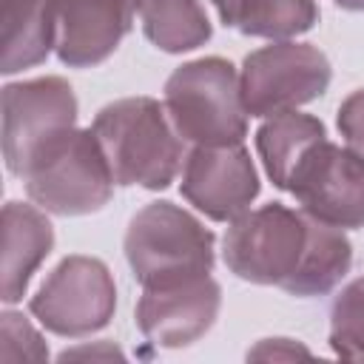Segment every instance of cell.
Masks as SVG:
<instances>
[{
  "label": "cell",
  "instance_id": "22",
  "mask_svg": "<svg viewBox=\"0 0 364 364\" xmlns=\"http://www.w3.org/2000/svg\"><path fill=\"white\" fill-rule=\"evenodd\" d=\"M68 358H122V350L114 347L111 341H97V344H85V347L60 353V361H68Z\"/></svg>",
  "mask_w": 364,
  "mask_h": 364
},
{
  "label": "cell",
  "instance_id": "12",
  "mask_svg": "<svg viewBox=\"0 0 364 364\" xmlns=\"http://www.w3.org/2000/svg\"><path fill=\"white\" fill-rule=\"evenodd\" d=\"M54 51L68 68L105 63L131 31L142 0H51Z\"/></svg>",
  "mask_w": 364,
  "mask_h": 364
},
{
  "label": "cell",
  "instance_id": "19",
  "mask_svg": "<svg viewBox=\"0 0 364 364\" xmlns=\"http://www.w3.org/2000/svg\"><path fill=\"white\" fill-rule=\"evenodd\" d=\"M48 344L37 333V327L14 310L0 316V361H46Z\"/></svg>",
  "mask_w": 364,
  "mask_h": 364
},
{
  "label": "cell",
  "instance_id": "11",
  "mask_svg": "<svg viewBox=\"0 0 364 364\" xmlns=\"http://www.w3.org/2000/svg\"><path fill=\"white\" fill-rule=\"evenodd\" d=\"M219 307L222 287L210 273L159 287H142L136 301V327L151 344L179 350L199 341L213 327Z\"/></svg>",
  "mask_w": 364,
  "mask_h": 364
},
{
  "label": "cell",
  "instance_id": "1",
  "mask_svg": "<svg viewBox=\"0 0 364 364\" xmlns=\"http://www.w3.org/2000/svg\"><path fill=\"white\" fill-rule=\"evenodd\" d=\"M228 270L250 284L290 296H327L353 267V245L341 228L324 225L282 202L262 205L230 222L222 236Z\"/></svg>",
  "mask_w": 364,
  "mask_h": 364
},
{
  "label": "cell",
  "instance_id": "8",
  "mask_svg": "<svg viewBox=\"0 0 364 364\" xmlns=\"http://www.w3.org/2000/svg\"><path fill=\"white\" fill-rule=\"evenodd\" d=\"M77 125V97L63 77H34L3 88V159L23 179L31 159Z\"/></svg>",
  "mask_w": 364,
  "mask_h": 364
},
{
  "label": "cell",
  "instance_id": "7",
  "mask_svg": "<svg viewBox=\"0 0 364 364\" xmlns=\"http://www.w3.org/2000/svg\"><path fill=\"white\" fill-rule=\"evenodd\" d=\"M31 316L63 338L91 336L114 318L117 284L105 262L94 256H65L28 301Z\"/></svg>",
  "mask_w": 364,
  "mask_h": 364
},
{
  "label": "cell",
  "instance_id": "16",
  "mask_svg": "<svg viewBox=\"0 0 364 364\" xmlns=\"http://www.w3.org/2000/svg\"><path fill=\"white\" fill-rule=\"evenodd\" d=\"M219 20L247 37L287 40L318 23L316 0H210Z\"/></svg>",
  "mask_w": 364,
  "mask_h": 364
},
{
  "label": "cell",
  "instance_id": "5",
  "mask_svg": "<svg viewBox=\"0 0 364 364\" xmlns=\"http://www.w3.org/2000/svg\"><path fill=\"white\" fill-rule=\"evenodd\" d=\"M28 199L46 213L85 216L114 196V173L91 128H68L54 136L23 173Z\"/></svg>",
  "mask_w": 364,
  "mask_h": 364
},
{
  "label": "cell",
  "instance_id": "3",
  "mask_svg": "<svg viewBox=\"0 0 364 364\" xmlns=\"http://www.w3.org/2000/svg\"><path fill=\"white\" fill-rule=\"evenodd\" d=\"M122 250L134 279L142 287H159L210 273L216 236L193 213L162 199L131 216Z\"/></svg>",
  "mask_w": 364,
  "mask_h": 364
},
{
  "label": "cell",
  "instance_id": "21",
  "mask_svg": "<svg viewBox=\"0 0 364 364\" xmlns=\"http://www.w3.org/2000/svg\"><path fill=\"white\" fill-rule=\"evenodd\" d=\"M296 355H310L307 347H301L293 338H262L253 350H247V358H296Z\"/></svg>",
  "mask_w": 364,
  "mask_h": 364
},
{
  "label": "cell",
  "instance_id": "17",
  "mask_svg": "<svg viewBox=\"0 0 364 364\" xmlns=\"http://www.w3.org/2000/svg\"><path fill=\"white\" fill-rule=\"evenodd\" d=\"M145 37L165 54H182L205 46L213 34L199 0H142Z\"/></svg>",
  "mask_w": 364,
  "mask_h": 364
},
{
  "label": "cell",
  "instance_id": "15",
  "mask_svg": "<svg viewBox=\"0 0 364 364\" xmlns=\"http://www.w3.org/2000/svg\"><path fill=\"white\" fill-rule=\"evenodd\" d=\"M327 139V128L321 119L299 111H282L267 117L256 131V151L264 165V173L279 191H287L293 171L304 159V154Z\"/></svg>",
  "mask_w": 364,
  "mask_h": 364
},
{
  "label": "cell",
  "instance_id": "9",
  "mask_svg": "<svg viewBox=\"0 0 364 364\" xmlns=\"http://www.w3.org/2000/svg\"><path fill=\"white\" fill-rule=\"evenodd\" d=\"M287 191L313 219L353 230L364 228V159L330 139L313 145L290 176Z\"/></svg>",
  "mask_w": 364,
  "mask_h": 364
},
{
  "label": "cell",
  "instance_id": "18",
  "mask_svg": "<svg viewBox=\"0 0 364 364\" xmlns=\"http://www.w3.org/2000/svg\"><path fill=\"white\" fill-rule=\"evenodd\" d=\"M330 347L341 358L364 361V276L353 279L333 299Z\"/></svg>",
  "mask_w": 364,
  "mask_h": 364
},
{
  "label": "cell",
  "instance_id": "14",
  "mask_svg": "<svg viewBox=\"0 0 364 364\" xmlns=\"http://www.w3.org/2000/svg\"><path fill=\"white\" fill-rule=\"evenodd\" d=\"M0 31L3 74H17L46 63L54 51L51 0H0Z\"/></svg>",
  "mask_w": 364,
  "mask_h": 364
},
{
  "label": "cell",
  "instance_id": "10",
  "mask_svg": "<svg viewBox=\"0 0 364 364\" xmlns=\"http://www.w3.org/2000/svg\"><path fill=\"white\" fill-rule=\"evenodd\" d=\"M259 173L239 145H193L182 165V196L213 222H233L259 196Z\"/></svg>",
  "mask_w": 364,
  "mask_h": 364
},
{
  "label": "cell",
  "instance_id": "2",
  "mask_svg": "<svg viewBox=\"0 0 364 364\" xmlns=\"http://www.w3.org/2000/svg\"><path fill=\"white\" fill-rule=\"evenodd\" d=\"M91 131L111 165L119 188L165 191L185 165V139L173 128L165 102L154 97H125L97 111Z\"/></svg>",
  "mask_w": 364,
  "mask_h": 364
},
{
  "label": "cell",
  "instance_id": "13",
  "mask_svg": "<svg viewBox=\"0 0 364 364\" xmlns=\"http://www.w3.org/2000/svg\"><path fill=\"white\" fill-rule=\"evenodd\" d=\"M54 247V228L43 208L6 202L3 205V282L0 299L6 304H17L37 267Z\"/></svg>",
  "mask_w": 364,
  "mask_h": 364
},
{
  "label": "cell",
  "instance_id": "20",
  "mask_svg": "<svg viewBox=\"0 0 364 364\" xmlns=\"http://www.w3.org/2000/svg\"><path fill=\"white\" fill-rule=\"evenodd\" d=\"M336 125H338V134L344 136L347 148H353V151L364 159V88L353 91V94L338 105Z\"/></svg>",
  "mask_w": 364,
  "mask_h": 364
},
{
  "label": "cell",
  "instance_id": "23",
  "mask_svg": "<svg viewBox=\"0 0 364 364\" xmlns=\"http://www.w3.org/2000/svg\"><path fill=\"white\" fill-rule=\"evenodd\" d=\"M333 3L347 9V11H364V0H333Z\"/></svg>",
  "mask_w": 364,
  "mask_h": 364
},
{
  "label": "cell",
  "instance_id": "4",
  "mask_svg": "<svg viewBox=\"0 0 364 364\" xmlns=\"http://www.w3.org/2000/svg\"><path fill=\"white\" fill-rule=\"evenodd\" d=\"M162 102L188 145H239L247 136L239 71L225 57H199L173 68Z\"/></svg>",
  "mask_w": 364,
  "mask_h": 364
},
{
  "label": "cell",
  "instance_id": "6",
  "mask_svg": "<svg viewBox=\"0 0 364 364\" xmlns=\"http://www.w3.org/2000/svg\"><path fill=\"white\" fill-rule=\"evenodd\" d=\"M333 80L330 60L313 43L273 40L242 63V102L247 117L267 119L318 100Z\"/></svg>",
  "mask_w": 364,
  "mask_h": 364
}]
</instances>
